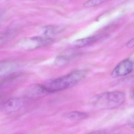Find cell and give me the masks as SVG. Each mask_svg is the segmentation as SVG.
Listing matches in <instances>:
<instances>
[{"mask_svg":"<svg viewBox=\"0 0 134 134\" xmlns=\"http://www.w3.org/2000/svg\"><path fill=\"white\" fill-rule=\"evenodd\" d=\"M49 93L43 87L42 85H35L31 88L27 93L28 97L39 98L48 94Z\"/></svg>","mask_w":134,"mask_h":134,"instance_id":"8","label":"cell"},{"mask_svg":"<svg viewBox=\"0 0 134 134\" xmlns=\"http://www.w3.org/2000/svg\"><path fill=\"white\" fill-rule=\"evenodd\" d=\"M128 124L129 127L132 128L134 129V115L131 117V118H129Z\"/></svg>","mask_w":134,"mask_h":134,"instance_id":"13","label":"cell"},{"mask_svg":"<svg viewBox=\"0 0 134 134\" xmlns=\"http://www.w3.org/2000/svg\"><path fill=\"white\" fill-rule=\"evenodd\" d=\"M24 103L25 101L21 98H12L4 103L1 109L4 113H11L19 110L23 106Z\"/></svg>","mask_w":134,"mask_h":134,"instance_id":"5","label":"cell"},{"mask_svg":"<svg viewBox=\"0 0 134 134\" xmlns=\"http://www.w3.org/2000/svg\"><path fill=\"white\" fill-rule=\"evenodd\" d=\"M52 42V38L47 37L34 36L23 41V48L26 50H32L43 46H47Z\"/></svg>","mask_w":134,"mask_h":134,"instance_id":"3","label":"cell"},{"mask_svg":"<svg viewBox=\"0 0 134 134\" xmlns=\"http://www.w3.org/2000/svg\"><path fill=\"white\" fill-rule=\"evenodd\" d=\"M86 70L73 71L65 76L50 81L44 85L43 87L49 94L70 88L80 82L87 76Z\"/></svg>","mask_w":134,"mask_h":134,"instance_id":"1","label":"cell"},{"mask_svg":"<svg viewBox=\"0 0 134 134\" xmlns=\"http://www.w3.org/2000/svg\"><path fill=\"white\" fill-rule=\"evenodd\" d=\"M62 29L60 26L55 25H48L44 27L43 32L45 37L52 38L51 37L62 31Z\"/></svg>","mask_w":134,"mask_h":134,"instance_id":"10","label":"cell"},{"mask_svg":"<svg viewBox=\"0 0 134 134\" xmlns=\"http://www.w3.org/2000/svg\"><path fill=\"white\" fill-rule=\"evenodd\" d=\"M87 134H106L105 131L102 130H98V131H95L90 133Z\"/></svg>","mask_w":134,"mask_h":134,"instance_id":"15","label":"cell"},{"mask_svg":"<svg viewBox=\"0 0 134 134\" xmlns=\"http://www.w3.org/2000/svg\"><path fill=\"white\" fill-rule=\"evenodd\" d=\"M65 117L70 120L79 121L86 119L88 117L86 113L80 111H72L64 114Z\"/></svg>","mask_w":134,"mask_h":134,"instance_id":"9","label":"cell"},{"mask_svg":"<svg viewBox=\"0 0 134 134\" xmlns=\"http://www.w3.org/2000/svg\"><path fill=\"white\" fill-rule=\"evenodd\" d=\"M126 95L120 91L109 92L98 94L92 99V105L101 109H116L125 102Z\"/></svg>","mask_w":134,"mask_h":134,"instance_id":"2","label":"cell"},{"mask_svg":"<svg viewBox=\"0 0 134 134\" xmlns=\"http://www.w3.org/2000/svg\"><path fill=\"white\" fill-rule=\"evenodd\" d=\"M134 67V64L130 59L123 60L119 63L114 68L111 76L113 77H117L126 76L132 71Z\"/></svg>","mask_w":134,"mask_h":134,"instance_id":"4","label":"cell"},{"mask_svg":"<svg viewBox=\"0 0 134 134\" xmlns=\"http://www.w3.org/2000/svg\"><path fill=\"white\" fill-rule=\"evenodd\" d=\"M105 1L102 0H94L87 1L85 3L84 6L86 7H96L99 4L103 3Z\"/></svg>","mask_w":134,"mask_h":134,"instance_id":"12","label":"cell"},{"mask_svg":"<svg viewBox=\"0 0 134 134\" xmlns=\"http://www.w3.org/2000/svg\"><path fill=\"white\" fill-rule=\"evenodd\" d=\"M101 36L95 35L75 41L74 43V46L78 48L84 47L93 44L101 38Z\"/></svg>","mask_w":134,"mask_h":134,"instance_id":"7","label":"cell"},{"mask_svg":"<svg viewBox=\"0 0 134 134\" xmlns=\"http://www.w3.org/2000/svg\"><path fill=\"white\" fill-rule=\"evenodd\" d=\"M74 57V54L70 55H59L55 59V64L59 66H63L69 62L72 58Z\"/></svg>","mask_w":134,"mask_h":134,"instance_id":"11","label":"cell"},{"mask_svg":"<svg viewBox=\"0 0 134 134\" xmlns=\"http://www.w3.org/2000/svg\"><path fill=\"white\" fill-rule=\"evenodd\" d=\"M126 46L127 47L132 48L134 47V37L131 40H130L126 44Z\"/></svg>","mask_w":134,"mask_h":134,"instance_id":"14","label":"cell"},{"mask_svg":"<svg viewBox=\"0 0 134 134\" xmlns=\"http://www.w3.org/2000/svg\"><path fill=\"white\" fill-rule=\"evenodd\" d=\"M1 76H10L13 74L18 67V64L12 61H3L0 65Z\"/></svg>","mask_w":134,"mask_h":134,"instance_id":"6","label":"cell"},{"mask_svg":"<svg viewBox=\"0 0 134 134\" xmlns=\"http://www.w3.org/2000/svg\"><path fill=\"white\" fill-rule=\"evenodd\" d=\"M131 96L132 99L134 100V89L132 90L131 92Z\"/></svg>","mask_w":134,"mask_h":134,"instance_id":"16","label":"cell"}]
</instances>
